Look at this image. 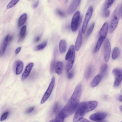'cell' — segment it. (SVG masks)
Instances as JSON below:
<instances>
[{"label":"cell","instance_id":"obj_1","mask_svg":"<svg viewBox=\"0 0 122 122\" xmlns=\"http://www.w3.org/2000/svg\"><path fill=\"white\" fill-rule=\"evenodd\" d=\"M96 101H90L80 103L78 105L73 118V122H77L81 119L86 113L95 109L98 105Z\"/></svg>","mask_w":122,"mask_h":122},{"label":"cell","instance_id":"obj_2","mask_svg":"<svg viewBox=\"0 0 122 122\" xmlns=\"http://www.w3.org/2000/svg\"><path fill=\"white\" fill-rule=\"evenodd\" d=\"M81 89L80 84L77 85L69 102L64 107L65 110L71 114L74 112L78 105L81 95Z\"/></svg>","mask_w":122,"mask_h":122},{"label":"cell","instance_id":"obj_3","mask_svg":"<svg viewBox=\"0 0 122 122\" xmlns=\"http://www.w3.org/2000/svg\"><path fill=\"white\" fill-rule=\"evenodd\" d=\"M120 6L118 5L113 11L110 25L109 31L112 33L115 30L118 24L120 16Z\"/></svg>","mask_w":122,"mask_h":122},{"label":"cell","instance_id":"obj_4","mask_svg":"<svg viewBox=\"0 0 122 122\" xmlns=\"http://www.w3.org/2000/svg\"><path fill=\"white\" fill-rule=\"evenodd\" d=\"M93 8L91 5L88 7L86 14L82 25L81 32L84 34L86 30L89 20L92 14Z\"/></svg>","mask_w":122,"mask_h":122},{"label":"cell","instance_id":"obj_5","mask_svg":"<svg viewBox=\"0 0 122 122\" xmlns=\"http://www.w3.org/2000/svg\"><path fill=\"white\" fill-rule=\"evenodd\" d=\"M55 83V78L54 76H53L50 84L41 100V104L44 103L50 97L53 89Z\"/></svg>","mask_w":122,"mask_h":122},{"label":"cell","instance_id":"obj_6","mask_svg":"<svg viewBox=\"0 0 122 122\" xmlns=\"http://www.w3.org/2000/svg\"><path fill=\"white\" fill-rule=\"evenodd\" d=\"M112 73L115 77L114 86L117 87L120 85L122 81V69L114 68L112 70Z\"/></svg>","mask_w":122,"mask_h":122},{"label":"cell","instance_id":"obj_7","mask_svg":"<svg viewBox=\"0 0 122 122\" xmlns=\"http://www.w3.org/2000/svg\"><path fill=\"white\" fill-rule=\"evenodd\" d=\"M80 15V12L78 10L75 13L73 16L71 23V28L72 31L73 32L76 31L77 29Z\"/></svg>","mask_w":122,"mask_h":122},{"label":"cell","instance_id":"obj_8","mask_svg":"<svg viewBox=\"0 0 122 122\" xmlns=\"http://www.w3.org/2000/svg\"><path fill=\"white\" fill-rule=\"evenodd\" d=\"M111 45L109 40L107 39L106 40L104 44V58L105 61L107 62L109 61L110 57L111 52Z\"/></svg>","mask_w":122,"mask_h":122},{"label":"cell","instance_id":"obj_9","mask_svg":"<svg viewBox=\"0 0 122 122\" xmlns=\"http://www.w3.org/2000/svg\"><path fill=\"white\" fill-rule=\"evenodd\" d=\"M107 114L105 112H98L91 115L89 119L92 121H100L105 118L107 116Z\"/></svg>","mask_w":122,"mask_h":122},{"label":"cell","instance_id":"obj_10","mask_svg":"<svg viewBox=\"0 0 122 122\" xmlns=\"http://www.w3.org/2000/svg\"><path fill=\"white\" fill-rule=\"evenodd\" d=\"M81 0H75L72 1L69 6L67 10L68 14L71 15L74 12L80 3Z\"/></svg>","mask_w":122,"mask_h":122},{"label":"cell","instance_id":"obj_11","mask_svg":"<svg viewBox=\"0 0 122 122\" xmlns=\"http://www.w3.org/2000/svg\"><path fill=\"white\" fill-rule=\"evenodd\" d=\"M34 65V63L31 62L29 63L26 66L22 75L21 77L22 81H24L29 76Z\"/></svg>","mask_w":122,"mask_h":122},{"label":"cell","instance_id":"obj_12","mask_svg":"<svg viewBox=\"0 0 122 122\" xmlns=\"http://www.w3.org/2000/svg\"><path fill=\"white\" fill-rule=\"evenodd\" d=\"M108 29V24L106 22L103 24L100 31L99 33L100 37H102L104 39L107 34Z\"/></svg>","mask_w":122,"mask_h":122},{"label":"cell","instance_id":"obj_13","mask_svg":"<svg viewBox=\"0 0 122 122\" xmlns=\"http://www.w3.org/2000/svg\"><path fill=\"white\" fill-rule=\"evenodd\" d=\"M82 33L80 30L77 37L75 45V49L78 51L80 48L82 42Z\"/></svg>","mask_w":122,"mask_h":122},{"label":"cell","instance_id":"obj_14","mask_svg":"<svg viewBox=\"0 0 122 122\" xmlns=\"http://www.w3.org/2000/svg\"><path fill=\"white\" fill-rule=\"evenodd\" d=\"M9 35H7L4 38L0 47V55L2 56L4 54L7 47L8 42Z\"/></svg>","mask_w":122,"mask_h":122},{"label":"cell","instance_id":"obj_15","mask_svg":"<svg viewBox=\"0 0 122 122\" xmlns=\"http://www.w3.org/2000/svg\"><path fill=\"white\" fill-rule=\"evenodd\" d=\"M23 63L20 60H18L15 63V73L17 75L20 74L23 70Z\"/></svg>","mask_w":122,"mask_h":122},{"label":"cell","instance_id":"obj_16","mask_svg":"<svg viewBox=\"0 0 122 122\" xmlns=\"http://www.w3.org/2000/svg\"><path fill=\"white\" fill-rule=\"evenodd\" d=\"M102 77L99 74L95 76L92 79L91 83V87L93 88L96 86L99 83Z\"/></svg>","mask_w":122,"mask_h":122},{"label":"cell","instance_id":"obj_17","mask_svg":"<svg viewBox=\"0 0 122 122\" xmlns=\"http://www.w3.org/2000/svg\"><path fill=\"white\" fill-rule=\"evenodd\" d=\"M75 54V48L74 45H72L69 47L65 57L66 60H68L72 55Z\"/></svg>","mask_w":122,"mask_h":122},{"label":"cell","instance_id":"obj_18","mask_svg":"<svg viewBox=\"0 0 122 122\" xmlns=\"http://www.w3.org/2000/svg\"><path fill=\"white\" fill-rule=\"evenodd\" d=\"M63 66V63L61 61H57L55 65V71L58 75H61L62 72Z\"/></svg>","mask_w":122,"mask_h":122},{"label":"cell","instance_id":"obj_19","mask_svg":"<svg viewBox=\"0 0 122 122\" xmlns=\"http://www.w3.org/2000/svg\"><path fill=\"white\" fill-rule=\"evenodd\" d=\"M59 50L61 53H64L66 50L67 45L65 41L63 39L61 40L59 43Z\"/></svg>","mask_w":122,"mask_h":122},{"label":"cell","instance_id":"obj_20","mask_svg":"<svg viewBox=\"0 0 122 122\" xmlns=\"http://www.w3.org/2000/svg\"><path fill=\"white\" fill-rule=\"evenodd\" d=\"M75 54L71 56L68 60L66 65V70L68 72L72 68L74 62Z\"/></svg>","mask_w":122,"mask_h":122},{"label":"cell","instance_id":"obj_21","mask_svg":"<svg viewBox=\"0 0 122 122\" xmlns=\"http://www.w3.org/2000/svg\"><path fill=\"white\" fill-rule=\"evenodd\" d=\"M108 69V66L106 64H102L100 68V75L102 78L104 76L107 74Z\"/></svg>","mask_w":122,"mask_h":122},{"label":"cell","instance_id":"obj_22","mask_svg":"<svg viewBox=\"0 0 122 122\" xmlns=\"http://www.w3.org/2000/svg\"><path fill=\"white\" fill-rule=\"evenodd\" d=\"M27 17V14L24 13L19 18L18 21V25L19 26H22L26 21Z\"/></svg>","mask_w":122,"mask_h":122},{"label":"cell","instance_id":"obj_23","mask_svg":"<svg viewBox=\"0 0 122 122\" xmlns=\"http://www.w3.org/2000/svg\"><path fill=\"white\" fill-rule=\"evenodd\" d=\"M104 40L102 37H99L97 42L94 49V52L95 53L97 52L99 50Z\"/></svg>","mask_w":122,"mask_h":122},{"label":"cell","instance_id":"obj_24","mask_svg":"<svg viewBox=\"0 0 122 122\" xmlns=\"http://www.w3.org/2000/svg\"><path fill=\"white\" fill-rule=\"evenodd\" d=\"M93 71V68L92 66H90L87 68L85 73V76L86 79H88L91 77Z\"/></svg>","mask_w":122,"mask_h":122},{"label":"cell","instance_id":"obj_25","mask_svg":"<svg viewBox=\"0 0 122 122\" xmlns=\"http://www.w3.org/2000/svg\"><path fill=\"white\" fill-rule=\"evenodd\" d=\"M120 53L119 49L118 47H115L114 48L112 54V57L113 60L116 59L119 56Z\"/></svg>","mask_w":122,"mask_h":122},{"label":"cell","instance_id":"obj_26","mask_svg":"<svg viewBox=\"0 0 122 122\" xmlns=\"http://www.w3.org/2000/svg\"><path fill=\"white\" fill-rule=\"evenodd\" d=\"M47 44L46 41H45L41 43L36 46L34 49L35 51H38L42 50L44 49L46 46Z\"/></svg>","mask_w":122,"mask_h":122},{"label":"cell","instance_id":"obj_27","mask_svg":"<svg viewBox=\"0 0 122 122\" xmlns=\"http://www.w3.org/2000/svg\"><path fill=\"white\" fill-rule=\"evenodd\" d=\"M114 0H106L105 2L103 7V10L108 9L113 4Z\"/></svg>","mask_w":122,"mask_h":122},{"label":"cell","instance_id":"obj_28","mask_svg":"<svg viewBox=\"0 0 122 122\" xmlns=\"http://www.w3.org/2000/svg\"><path fill=\"white\" fill-rule=\"evenodd\" d=\"M26 26L24 25L21 28L19 38L20 40L24 38L25 36L26 30Z\"/></svg>","mask_w":122,"mask_h":122},{"label":"cell","instance_id":"obj_29","mask_svg":"<svg viewBox=\"0 0 122 122\" xmlns=\"http://www.w3.org/2000/svg\"><path fill=\"white\" fill-rule=\"evenodd\" d=\"M64 118L59 112L56 115L55 120L56 122H63Z\"/></svg>","mask_w":122,"mask_h":122},{"label":"cell","instance_id":"obj_30","mask_svg":"<svg viewBox=\"0 0 122 122\" xmlns=\"http://www.w3.org/2000/svg\"><path fill=\"white\" fill-rule=\"evenodd\" d=\"M19 0H12L7 5L6 8L9 9L11 8L17 4Z\"/></svg>","mask_w":122,"mask_h":122},{"label":"cell","instance_id":"obj_31","mask_svg":"<svg viewBox=\"0 0 122 122\" xmlns=\"http://www.w3.org/2000/svg\"><path fill=\"white\" fill-rule=\"evenodd\" d=\"M95 24L92 23L88 28L86 34L87 36H89L92 33Z\"/></svg>","mask_w":122,"mask_h":122},{"label":"cell","instance_id":"obj_32","mask_svg":"<svg viewBox=\"0 0 122 122\" xmlns=\"http://www.w3.org/2000/svg\"><path fill=\"white\" fill-rule=\"evenodd\" d=\"M9 114V112L7 111L4 112L1 115L0 118V121H3L7 118Z\"/></svg>","mask_w":122,"mask_h":122},{"label":"cell","instance_id":"obj_33","mask_svg":"<svg viewBox=\"0 0 122 122\" xmlns=\"http://www.w3.org/2000/svg\"><path fill=\"white\" fill-rule=\"evenodd\" d=\"M55 11L56 14L60 16L64 17L65 15L64 13L60 9H56Z\"/></svg>","mask_w":122,"mask_h":122},{"label":"cell","instance_id":"obj_34","mask_svg":"<svg viewBox=\"0 0 122 122\" xmlns=\"http://www.w3.org/2000/svg\"><path fill=\"white\" fill-rule=\"evenodd\" d=\"M110 11L108 9L103 10V16L105 18H107L109 15Z\"/></svg>","mask_w":122,"mask_h":122},{"label":"cell","instance_id":"obj_35","mask_svg":"<svg viewBox=\"0 0 122 122\" xmlns=\"http://www.w3.org/2000/svg\"><path fill=\"white\" fill-rule=\"evenodd\" d=\"M55 64V59H54L52 61L50 66V71L51 73H52L53 72Z\"/></svg>","mask_w":122,"mask_h":122},{"label":"cell","instance_id":"obj_36","mask_svg":"<svg viewBox=\"0 0 122 122\" xmlns=\"http://www.w3.org/2000/svg\"><path fill=\"white\" fill-rule=\"evenodd\" d=\"M59 107V104L58 102H56L55 103L53 108V112L55 113L58 111Z\"/></svg>","mask_w":122,"mask_h":122},{"label":"cell","instance_id":"obj_37","mask_svg":"<svg viewBox=\"0 0 122 122\" xmlns=\"http://www.w3.org/2000/svg\"><path fill=\"white\" fill-rule=\"evenodd\" d=\"M74 75V72L73 70L68 72L67 73V77L69 79H71L73 76Z\"/></svg>","mask_w":122,"mask_h":122},{"label":"cell","instance_id":"obj_38","mask_svg":"<svg viewBox=\"0 0 122 122\" xmlns=\"http://www.w3.org/2000/svg\"><path fill=\"white\" fill-rule=\"evenodd\" d=\"M34 107H31L28 108L25 111V113L27 114H30L34 110Z\"/></svg>","mask_w":122,"mask_h":122},{"label":"cell","instance_id":"obj_39","mask_svg":"<svg viewBox=\"0 0 122 122\" xmlns=\"http://www.w3.org/2000/svg\"><path fill=\"white\" fill-rule=\"evenodd\" d=\"M39 0H37L32 5V7L33 8H36L38 6V5L39 4Z\"/></svg>","mask_w":122,"mask_h":122},{"label":"cell","instance_id":"obj_40","mask_svg":"<svg viewBox=\"0 0 122 122\" xmlns=\"http://www.w3.org/2000/svg\"><path fill=\"white\" fill-rule=\"evenodd\" d=\"M21 48V47H20L17 48L15 51V53L16 54H18L20 51Z\"/></svg>","mask_w":122,"mask_h":122},{"label":"cell","instance_id":"obj_41","mask_svg":"<svg viewBox=\"0 0 122 122\" xmlns=\"http://www.w3.org/2000/svg\"><path fill=\"white\" fill-rule=\"evenodd\" d=\"M79 121V122H90L87 119L83 118L81 119Z\"/></svg>","mask_w":122,"mask_h":122},{"label":"cell","instance_id":"obj_42","mask_svg":"<svg viewBox=\"0 0 122 122\" xmlns=\"http://www.w3.org/2000/svg\"><path fill=\"white\" fill-rule=\"evenodd\" d=\"M41 39V36H38L36 37L34 40L35 42H37L39 41Z\"/></svg>","mask_w":122,"mask_h":122},{"label":"cell","instance_id":"obj_43","mask_svg":"<svg viewBox=\"0 0 122 122\" xmlns=\"http://www.w3.org/2000/svg\"><path fill=\"white\" fill-rule=\"evenodd\" d=\"M13 38V37L12 36H9V39H8V41H10L12 40Z\"/></svg>","mask_w":122,"mask_h":122},{"label":"cell","instance_id":"obj_44","mask_svg":"<svg viewBox=\"0 0 122 122\" xmlns=\"http://www.w3.org/2000/svg\"><path fill=\"white\" fill-rule=\"evenodd\" d=\"M118 99L120 101L122 102V95H120L119 96Z\"/></svg>","mask_w":122,"mask_h":122},{"label":"cell","instance_id":"obj_45","mask_svg":"<svg viewBox=\"0 0 122 122\" xmlns=\"http://www.w3.org/2000/svg\"><path fill=\"white\" fill-rule=\"evenodd\" d=\"M119 109L120 111L122 113V105H121Z\"/></svg>","mask_w":122,"mask_h":122},{"label":"cell","instance_id":"obj_46","mask_svg":"<svg viewBox=\"0 0 122 122\" xmlns=\"http://www.w3.org/2000/svg\"><path fill=\"white\" fill-rule=\"evenodd\" d=\"M121 17L122 18V6H121Z\"/></svg>","mask_w":122,"mask_h":122},{"label":"cell","instance_id":"obj_47","mask_svg":"<svg viewBox=\"0 0 122 122\" xmlns=\"http://www.w3.org/2000/svg\"><path fill=\"white\" fill-rule=\"evenodd\" d=\"M49 122H56L55 120H52L50 121Z\"/></svg>","mask_w":122,"mask_h":122},{"label":"cell","instance_id":"obj_48","mask_svg":"<svg viewBox=\"0 0 122 122\" xmlns=\"http://www.w3.org/2000/svg\"><path fill=\"white\" fill-rule=\"evenodd\" d=\"M105 122V121H101V122Z\"/></svg>","mask_w":122,"mask_h":122},{"label":"cell","instance_id":"obj_49","mask_svg":"<svg viewBox=\"0 0 122 122\" xmlns=\"http://www.w3.org/2000/svg\"><path fill=\"white\" fill-rule=\"evenodd\" d=\"M121 93H122V89L121 90Z\"/></svg>","mask_w":122,"mask_h":122},{"label":"cell","instance_id":"obj_50","mask_svg":"<svg viewBox=\"0 0 122 122\" xmlns=\"http://www.w3.org/2000/svg\"><path fill=\"white\" fill-rule=\"evenodd\" d=\"M121 122H122V121H121Z\"/></svg>","mask_w":122,"mask_h":122}]
</instances>
